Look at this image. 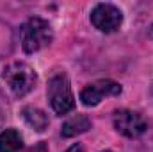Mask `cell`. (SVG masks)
Listing matches in <instances>:
<instances>
[{
  "label": "cell",
  "mask_w": 153,
  "mask_h": 152,
  "mask_svg": "<svg viewBox=\"0 0 153 152\" xmlns=\"http://www.w3.org/2000/svg\"><path fill=\"white\" fill-rule=\"evenodd\" d=\"M22 47L27 54H34L41 48L48 47L53 39L52 27L43 18H29L20 29Z\"/></svg>",
  "instance_id": "1"
},
{
  "label": "cell",
  "mask_w": 153,
  "mask_h": 152,
  "mask_svg": "<svg viewBox=\"0 0 153 152\" xmlns=\"http://www.w3.org/2000/svg\"><path fill=\"white\" fill-rule=\"evenodd\" d=\"M114 127L126 138H139L146 131V120L135 111L119 109L114 113Z\"/></svg>",
  "instance_id": "5"
},
{
  "label": "cell",
  "mask_w": 153,
  "mask_h": 152,
  "mask_svg": "<svg viewBox=\"0 0 153 152\" xmlns=\"http://www.w3.org/2000/svg\"><path fill=\"white\" fill-rule=\"evenodd\" d=\"M48 100L57 114H66L75 108V97L66 75H55L48 82Z\"/></svg>",
  "instance_id": "3"
},
{
  "label": "cell",
  "mask_w": 153,
  "mask_h": 152,
  "mask_svg": "<svg viewBox=\"0 0 153 152\" xmlns=\"http://www.w3.org/2000/svg\"><path fill=\"white\" fill-rule=\"evenodd\" d=\"M22 145L23 141L16 129H5L0 134V152H20Z\"/></svg>",
  "instance_id": "9"
},
{
  "label": "cell",
  "mask_w": 153,
  "mask_h": 152,
  "mask_svg": "<svg viewBox=\"0 0 153 152\" xmlns=\"http://www.w3.org/2000/svg\"><path fill=\"white\" fill-rule=\"evenodd\" d=\"M22 114H23L25 122H27L34 131H38V132H43V131L48 127V118H46V114L43 113L41 109H38V108L27 106V108H23Z\"/></svg>",
  "instance_id": "8"
},
{
  "label": "cell",
  "mask_w": 153,
  "mask_h": 152,
  "mask_svg": "<svg viewBox=\"0 0 153 152\" xmlns=\"http://www.w3.org/2000/svg\"><path fill=\"white\" fill-rule=\"evenodd\" d=\"M89 129H91V120L85 114H75V116H71L70 120L64 122V125L61 129V134L64 138H71V136L82 134Z\"/></svg>",
  "instance_id": "7"
},
{
  "label": "cell",
  "mask_w": 153,
  "mask_h": 152,
  "mask_svg": "<svg viewBox=\"0 0 153 152\" xmlns=\"http://www.w3.org/2000/svg\"><path fill=\"white\" fill-rule=\"evenodd\" d=\"M148 36H150V39L153 41V25L150 27V31H148Z\"/></svg>",
  "instance_id": "11"
},
{
  "label": "cell",
  "mask_w": 153,
  "mask_h": 152,
  "mask_svg": "<svg viewBox=\"0 0 153 152\" xmlns=\"http://www.w3.org/2000/svg\"><path fill=\"white\" fill-rule=\"evenodd\" d=\"M66 152H84V149H82V145H80V143H75V145H71Z\"/></svg>",
  "instance_id": "10"
},
{
  "label": "cell",
  "mask_w": 153,
  "mask_h": 152,
  "mask_svg": "<svg viewBox=\"0 0 153 152\" xmlns=\"http://www.w3.org/2000/svg\"><path fill=\"white\" fill-rule=\"evenodd\" d=\"M91 22L98 31L109 34V32H114L119 29V25L123 22V14L112 4H98L91 11Z\"/></svg>",
  "instance_id": "4"
},
{
  "label": "cell",
  "mask_w": 153,
  "mask_h": 152,
  "mask_svg": "<svg viewBox=\"0 0 153 152\" xmlns=\"http://www.w3.org/2000/svg\"><path fill=\"white\" fill-rule=\"evenodd\" d=\"M121 93V86L111 81V79H102L96 81L89 86H85L80 93V100L84 106H96L100 104L105 97H116Z\"/></svg>",
  "instance_id": "6"
},
{
  "label": "cell",
  "mask_w": 153,
  "mask_h": 152,
  "mask_svg": "<svg viewBox=\"0 0 153 152\" xmlns=\"http://www.w3.org/2000/svg\"><path fill=\"white\" fill-rule=\"evenodd\" d=\"M2 75L16 97H25L29 91H32V88L38 81L34 70L27 63H20V61L7 65Z\"/></svg>",
  "instance_id": "2"
},
{
  "label": "cell",
  "mask_w": 153,
  "mask_h": 152,
  "mask_svg": "<svg viewBox=\"0 0 153 152\" xmlns=\"http://www.w3.org/2000/svg\"><path fill=\"white\" fill-rule=\"evenodd\" d=\"M103 152H111V150H103Z\"/></svg>",
  "instance_id": "12"
}]
</instances>
